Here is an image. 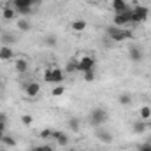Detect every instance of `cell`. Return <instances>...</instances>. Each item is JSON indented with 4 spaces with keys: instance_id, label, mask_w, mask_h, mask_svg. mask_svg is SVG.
<instances>
[{
    "instance_id": "cell-30",
    "label": "cell",
    "mask_w": 151,
    "mask_h": 151,
    "mask_svg": "<svg viewBox=\"0 0 151 151\" xmlns=\"http://www.w3.org/2000/svg\"><path fill=\"white\" fill-rule=\"evenodd\" d=\"M32 151H53V146H49V144H44V146H35V148H32Z\"/></svg>"
},
{
    "instance_id": "cell-31",
    "label": "cell",
    "mask_w": 151,
    "mask_h": 151,
    "mask_svg": "<svg viewBox=\"0 0 151 151\" xmlns=\"http://www.w3.org/2000/svg\"><path fill=\"white\" fill-rule=\"evenodd\" d=\"M83 77H84V81H88V83L93 81V79H95V70H88V72H84Z\"/></svg>"
},
{
    "instance_id": "cell-1",
    "label": "cell",
    "mask_w": 151,
    "mask_h": 151,
    "mask_svg": "<svg viewBox=\"0 0 151 151\" xmlns=\"http://www.w3.org/2000/svg\"><path fill=\"white\" fill-rule=\"evenodd\" d=\"M107 35L109 39H113L114 42H123V40H127V39H132V32L130 30H125V28H121V27H109L107 28Z\"/></svg>"
},
{
    "instance_id": "cell-22",
    "label": "cell",
    "mask_w": 151,
    "mask_h": 151,
    "mask_svg": "<svg viewBox=\"0 0 151 151\" xmlns=\"http://www.w3.org/2000/svg\"><path fill=\"white\" fill-rule=\"evenodd\" d=\"M63 93H65V86H63V84H56V86L53 88V91H51L53 97H60V95H63Z\"/></svg>"
},
{
    "instance_id": "cell-5",
    "label": "cell",
    "mask_w": 151,
    "mask_h": 151,
    "mask_svg": "<svg viewBox=\"0 0 151 151\" xmlns=\"http://www.w3.org/2000/svg\"><path fill=\"white\" fill-rule=\"evenodd\" d=\"M95 69V58L93 56H83L79 60V67H77V72H88V70H93Z\"/></svg>"
},
{
    "instance_id": "cell-17",
    "label": "cell",
    "mask_w": 151,
    "mask_h": 151,
    "mask_svg": "<svg viewBox=\"0 0 151 151\" xmlns=\"http://www.w3.org/2000/svg\"><path fill=\"white\" fill-rule=\"evenodd\" d=\"M19 7H32L34 9V0H14V9Z\"/></svg>"
},
{
    "instance_id": "cell-20",
    "label": "cell",
    "mask_w": 151,
    "mask_h": 151,
    "mask_svg": "<svg viewBox=\"0 0 151 151\" xmlns=\"http://www.w3.org/2000/svg\"><path fill=\"white\" fill-rule=\"evenodd\" d=\"M14 14H16V11H14L12 7H4V11H2L4 19H12V18H14Z\"/></svg>"
},
{
    "instance_id": "cell-19",
    "label": "cell",
    "mask_w": 151,
    "mask_h": 151,
    "mask_svg": "<svg viewBox=\"0 0 151 151\" xmlns=\"http://www.w3.org/2000/svg\"><path fill=\"white\" fill-rule=\"evenodd\" d=\"M86 28V21L84 19H76L74 23H72V30L74 32H83Z\"/></svg>"
},
{
    "instance_id": "cell-21",
    "label": "cell",
    "mask_w": 151,
    "mask_h": 151,
    "mask_svg": "<svg viewBox=\"0 0 151 151\" xmlns=\"http://www.w3.org/2000/svg\"><path fill=\"white\" fill-rule=\"evenodd\" d=\"M139 114H141V119H144V121H146V119H150V118H151V109L148 107V106H142V107H141V111H139Z\"/></svg>"
},
{
    "instance_id": "cell-28",
    "label": "cell",
    "mask_w": 151,
    "mask_h": 151,
    "mask_svg": "<svg viewBox=\"0 0 151 151\" xmlns=\"http://www.w3.org/2000/svg\"><path fill=\"white\" fill-rule=\"evenodd\" d=\"M46 44H47L49 47H55V46H56V37H55L53 34H49V35L46 37Z\"/></svg>"
},
{
    "instance_id": "cell-24",
    "label": "cell",
    "mask_w": 151,
    "mask_h": 151,
    "mask_svg": "<svg viewBox=\"0 0 151 151\" xmlns=\"http://www.w3.org/2000/svg\"><path fill=\"white\" fill-rule=\"evenodd\" d=\"M21 123H23L25 127H30V125L34 123V116H32V114H23V116H21Z\"/></svg>"
},
{
    "instance_id": "cell-27",
    "label": "cell",
    "mask_w": 151,
    "mask_h": 151,
    "mask_svg": "<svg viewBox=\"0 0 151 151\" xmlns=\"http://www.w3.org/2000/svg\"><path fill=\"white\" fill-rule=\"evenodd\" d=\"M18 14H21V16H28V14H32V7H19V9H14Z\"/></svg>"
},
{
    "instance_id": "cell-26",
    "label": "cell",
    "mask_w": 151,
    "mask_h": 151,
    "mask_svg": "<svg viewBox=\"0 0 151 151\" xmlns=\"http://www.w3.org/2000/svg\"><path fill=\"white\" fill-rule=\"evenodd\" d=\"M14 40H16V37H12L11 34H4V35H2V42H4V46H11Z\"/></svg>"
},
{
    "instance_id": "cell-14",
    "label": "cell",
    "mask_w": 151,
    "mask_h": 151,
    "mask_svg": "<svg viewBox=\"0 0 151 151\" xmlns=\"http://www.w3.org/2000/svg\"><path fill=\"white\" fill-rule=\"evenodd\" d=\"M132 130H134V134H142V132H146V121H144V119H137V121H134Z\"/></svg>"
},
{
    "instance_id": "cell-4",
    "label": "cell",
    "mask_w": 151,
    "mask_h": 151,
    "mask_svg": "<svg viewBox=\"0 0 151 151\" xmlns=\"http://www.w3.org/2000/svg\"><path fill=\"white\" fill-rule=\"evenodd\" d=\"M148 16H150V11L144 5H135L134 9H130V23H141Z\"/></svg>"
},
{
    "instance_id": "cell-15",
    "label": "cell",
    "mask_w": 151,
    "mask_h": 151,
    "mask_svg": "<svg viewBox=\"0 0 151 151\" xmlns=\"http://www.w3.org/2000/svg\"><path fill=\"white\" fill-rule=\"evenodd\" d=\"M77 67H79V60L77 58H70L67 62V67H65V72L72 74V72H77Z\"/></svg>"
},
{
    "instance_id": "cell-11",
    "label": "cell",
    "mask_w": 151,
    "mask_h": 151,
    "mask_svg": "<svg viewBox=\"0 0 151 151\" xmlns=\"http://www.w3.org/2000/svg\"><path fill=\"white\" fill-rule=\"evenodd\" d=\"M53 139L60 144V146H67L69 144V137L65 132H58V130H53Z\"/></svg>"
},
{
    "instance_id": "cell-10",
    "label": "cell",
    "mask_w": 151,
    "mask_h": 151,
    "mask_svg": "<svg viewBox=\"0 0 151 151\" xmlns=\"http://www.w3.org/2000/svg\"><path fill=\"white\" fill-rule=\"evenodd\" d=\"M111 5H113L114 14H119V12H127V11H130V7H128L127 0H113V2H111Z\"/></svg>"
},
{
    "instance_id": "cell-34",
    "label": "cell",
    "mask_w": 151,
    "mask_h": 151,
    "mask_svg": "<svg viewBox=\"0 0 151 151\" xmlns=\"http://www.w3.org/2000/svg\"><path fill=\"white\" fill-rule=\"evenodd\" d=\"M67 151H76V150H74V148H70V150H67Z\"/></svg>"
},
{
    "instance_id": "cell-2",
    "label": "cell",
    "mask_w": 151,
    "mask_h": 151,
    "mask_svg": "<svg viewBox=\"0 0 151 151\" xmlns=\"http://www.w3.org/2000/svg\"><path fill=\"white\" fill-rule=\"evenodd\" d=\"M109 119V113L104 109V107H97V109H93L91 113H90V123L93 125V127H102L106 121Z\"/></svg>"
},
{
    "instance_id": "cell-33",
    "label": "cell",
    "mask_w": 151,
    "mask_h": 151,
    "mask_svg": "<svg viewBox=\"0 0 151 151\" xmlns=\"http://www.w3.org/2000/svg\"><path fill=\"white\" fill-rule=\"evenodd\" d=\"M137 151H151V144H141Z\"/></svg>"
},
{
    "instance_id": "cell-13",
    "label": "cell",
    "mask_w": 151,
    "mask_h": 151,
    "mask_svg": "<svg viewBox=\"0 0 151 151\" xmlns=\"http://www.w3.org/2000/svg\"><path fill=\"white\" fill-rule=\"evenodd\" d=\"M14 69H16L19 74H25V72L28 70V62H27L25 58H18V60L14 62Z\"/></svg>"
},
{
    "instance_id": "cell-8",
    "label": "cell",
    "mask_w": 151,
    "mask_h": 151,
    "mask_svg": "<svg viewBox=\"0 0 151 151\" xmlns=\"http://www.w3.org/2000/svg\"><path fill=\"white\" fill-rule=\"evenodd\" d=\"M39 91H40V84H39L37 81H30L28 84H25V93L28 95V97H37Z\"/></svg>"
},
{
    "instance_id": "cell-7",
    "label": "cell",
    "mask_w": 151,
    "mask_h": 151,
    "mask_svg": "<svg viewBox=\"0 0 151 151\" xmlns=\"http://www.w3.org/2000/svg\"><path fill=\"white\" fill-rule=\"evenodd\" d=\"M130 23V11H127V12H119V14H114V25L116 27H125V25H128Z\"/></svg>"
},
{
    "instance_id": "cell-23",
    "label": "cell",
    "mask_w": 151,
    "mask_h": 151,
    "mask_svg": "<svg viewBox=\"0 0 151 151\" xmlns=\"http://www.w3.org/2000/svg\"><path fill=\"white\" fill-rule=\"evenodd\" d=\"M18 28H19L21 32L30 30V21H28V19H19V21H18Z\"/></svg>"
},
{
    "instance_id": "cell-29",
    "label": "cell",
    "mask_w": 151,
    "mask_h": 151,
    "mask_svg": "<svg viewBox=\"0 0 151 151\" xmlns=\"http://www.w3.org/2000/svg\"><path fill=\"white\" fill-rule=\"evenodd\" d=\"M40 139H53V130H49V128L42 130L40 132Z\"/></svg>"
},
{
    "instance_id": "cell-35",
    "label": "cell",
    "mask_w": 151,
    "mask_h": 151,
    "mask_svg": "<svg viewBox=\"0 0 151 151\" xmlns=\"http://www.w3.org/2000/svg\"><path fill=\"white\" fill-rule=\"evenodd\" d=\"M0 84H2V79H0Z\"/></svg>"
},
{
    "instance_id": "cell-6",
    "label": "cell",
    "mask_w": 151,
    "mask_h": 151,
    "mask_svg": "<svg viewBox=\"0 0 151 151\" xmlns=\"http://www.w3.org/2000/svg\"><path fill=\"white\" fill-rule=\"evenodd\" d=\"M95 135H97V139L100 141V142H104V144H111L113 142V134L109 132V130H106V128H97V132H95Z\"/></svg>"
},
{
    "instance_id": "cell-32",
    "label": "cell",
    "mask_w": 151,
    "mask_h": 151,
    "mask_svg": "<svg viewBox=\"0 0 151 151\" xmlns=\"http://www.w3.org/2000/svg\"><path fill=\"white\" fill-rule=\"evenodd\" d=\"M5 127H7V121H0V141L5 135Z\"/></svg>"
},
{
    "instance_id": "cell-18",
    "label": "cell",
    "mask_w": 151,
    "mask_h": 151,
    "mask_svg": "<svg viewBox=\"0 0 151 151\" xmlns=\"http://www.w3.org/2000/svg\"><path fill=\"white\" fill-rule=\"evenodd\" d=\"M118 102H119L121 106H125V107H127V106H130V104H132V95H128V93H121V95H119V99H118Z\"/></svg>"
},
{
    "instance_id": "cell-9",
    "label": "cell",
    "mask_w": 151,
    "mask_h": 151,
    "mask_svg": "<svg viewBox=\"0 0 151 151\" xmlns=\"http://www.w3.org/2000/svg\"><path fill=\"white\" fill-rule=\"evenodd\" d=\"M128 58H130L134 63H139L141 58H142V51H141V47H139V46H130V47H128Z\"/></svg>"
},
{
    "instance_id": "cell-25",
    "label": "cell",
    "mask_w": 151,
    "mask_h": 151,
    "mask_svg": "<svg viewBox=\"0 0 151 151\" xmlns=\"http://www.w3.org/2000/svg\"><path fill=\"white\" fill-rule=\"evenodd\" d=\"M2 142H4L5 146H9V148H14V146H16V141H14V139H12L11 135H7V134L4 135V139H2Z\"/></svg>"
},
{
    "instance_id": "cell-16",
    "label": "cell",
    "mask_w": 151,
    "mask_h": 151,
    "mask_svg": "<svg viewBox=\"0 0 151 151\" xmlns=\"http://www.w3.org/2000/svg\"><path fill=\"white\" fill-rule=\"evenodd\" d=\"M67 125H69V128H70L72 132H79V128H81V121H79L77 118H69Z\"/></svg>"
},
{
    "instance_id": "cell-3",
    "label": "cell",
    "mask_w": 151,
    "mask_h": 151,
    "mask_svg": "<svg viewBox=\"0 0 151 151\" xmlns=\"http://www.w3.org/2000/svg\"><path fill=\"white\" fill-rule=\"evenodd\" d=\"M63 79H65V72H63L62 69H58V67H49V69H46V72H44V81H46V83L60 84Z\"/></svg>"
},
{
    "instance_id": "cell-12",
    "label": "cell",
    "mask_w": 151,
    "mask_h": 151,
    "mask_svg": "<svg viewBox=\"0 0 151 151\" xmlns=\"http://www.w3.org/2000/svg\"><path fill=\"white\" fill-rule=\"evenodd\" d=\"M12 58H14L12 47H11V46H2V47H0V60L7 62V60H12Z\"/></svg>"
}]
</instances>
